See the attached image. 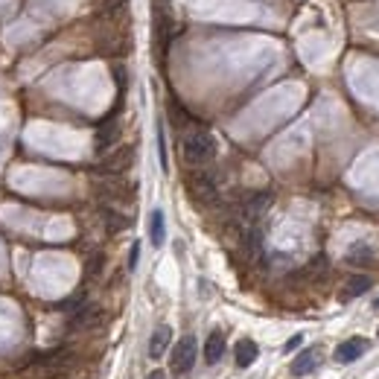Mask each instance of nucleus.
<instances>
[{"instance_id":"4be33fe9","label":"nucleus","mask_w":379,"mask_h":379,"mask_svg":"<svg viewBox=\"0 0 379 379\" xmlns=\"http://www.w3.org/2000/svg\"><path fill=\"white\" fill-rule=\"evenodd\" d=\"M373 310H379V298H376V301H373Z\"/></svg>"},{"instance_id":"aec40b11","label":"nucleus","mask_w":379,"mask_h":379,"mask_svg":"<svg viewBox=\"0 0 379 379\" xmlns=\"http://www.w3.org/2000/svg\"><path fill=\"white\" fill-rule=\"evenodd\" d=\"M301 342H303V336H301V333H298V336H292V339L286 342V350H298V347H301Z\"/></svg>"},{"instance_id":"2eb2a0df","label":"nucleus","mask_w":379,"mask_h":379,"mask_svg":"<svg viewBox=\"0 0 379 379\" xmlns=\"http://www.w3.org/2000/svg\"><path fill=\"white\" fill-rule=\"evenodd\" d=\"M371 289V277L365 274H353L347 283H344V289H342V301H356L359 295H365Z\"/></svg>"},{"instance_id":"4468645a","label":"nucleus","mask_w":379,"mask_h":379,"mask_svg":"<svg viewBox=\"0 0 379 379\" xmlns=\"http://www.w3.org/2000/svg\"><path fill=\"white\" fill-rule=\"evenodd\" d=\"M149 240L155 248L163 245V240H167V219H163L161 210H152L149 213Z\"/></svg>"},{"instance_id":"1a4fd4ad","label":"nucleus","mask_w":379,"mask_h":379,"mask_svg":"<svg viewBox=\"0 0 379 379\" xmlns=\"http://www.w3.org/2000/svg\"><path fill=\"white\" fill-rule=\"evenodd\" d=\"M257 356H260L257 342H251V339H240V342H236V347H233V362H236V368H251V365L257 362Z\"/></svg>"},{"instance_id":"f257e3e1","label":"nucleus","mask_w":379,"mask_h":379,"mask_svg":"<svg viewBox=\"0 0 379 379\" xmlns=\"http://www.w3.org/2000/svg\"><path fill=\"white\" fill-rule=\"evenodd\" d=\"M181 155L190 167H204V163L216 158V140L204 129H193L181 137Z\"/></svg>"},{"instance_id":"ddd939ff","label":"nucleus","mask_w":379,"mask_h":379,"mask_svg":"<svg viewBox=\"0 0 379 379\" xmlns=\"http://www.w3.org/2000/svg\"><path fill=\"white\" fill-rule=\"evenodd\" d=\"M344 263L347 266H371L373 263V248L371 243H353L344 254Z\"/></svg>"},{"instance_id":"f8f14e48","label":"nucleus","mask_w":379,"mask_h":379,"mask_svg":"<svg viewBox=\"0 0 379 379\" xmlns=\"http://www.w3.org/2000/svg\"><path fill=\"white\" fill-rule=\"evenodd\" d=\"M126 9H129V0H103L97 9V18L105 23H117V21H123Z\"/></svg>"},{"instance_id":"423d86ee","label":"nucleus","mask_w":379,"mask_h":379,"mask_svg":"<svg viewBox=\"0 0 379 379\" xmlns=\"http://www.w3.org/2000/svg\"><path fill=\"white\" fill-rule=\"evenodd\" d=\"M368 347H371V342H368L365 336H350L347 342H342V344L336 347V353H333V359H336L339 365H350V362H356V359H362Z\"/></svg>"},{"instance_id":"6ab92c4d","label":"nucleus","mask_w":379,"mask_h":379,"mask_svg":"<svg viewBox=\"0 0 379 379\" xmlns=\"http://www.w3.org/2000/svg\"><path fill=\"white\" fill-rule=\"evenodd\" d=\"M137 260H140V243H134V245H132V251H129V272H134V269H137Z\"/></svg>"},{"instance_id":"9b49d317","label":"nucleus","mask_w":379,"mask_h":379,"mask_svg":"<svg viewBox=\"0 0 379 379\" xmlns=\"http://www.w3.org/2000/svg\"><path fill=\"white\" fill-rule=\"evenodd\" d=\"M225 356V336L219 333V330H213V333L207 336L204 342V362L207 365H219Z\"/></svg>"},{"instance_id":"f03ea898","label":"nucleus","mask_w":379,"mask_h":379,"mask_svg":"<svg viewBox=\"0 0 379 379\" xmlns=\"http://www.w3.org/2000/svg\"><path fill=\"white\" fill-rule=\"evenodd\" d=\"M187 190H190V196H193L196 202H202V204H216L219 202V181H216V175L207 173V170L190 173Z\"/></svg>"},{"instance_id":"6e6552de","label":"nucleus","mask_w":379,"mask_h":379,"mask_svg":"<svg viewBox=\"0 0 379 379\" xmlns=\"http://www.w3.org/2000/svg\"><path fill=\"white\" fill-rule=\"evenodd\" d=\"M103 324V310L100 306H79V313L70 315V327L74 330H91Z\"/></svg>"},{"instance_id":"7ed1b4c3","label":"nucleus","mask_w":379,"mask_h":379,"mask_svg":"<svg viewBox=\"0 0 379 379\" xmlns=\"http://www.w3.org/2000/svg\"><path fill=\"white\" fill-rule=\"evenodd\" d=\"M196 356H199V344L193 336H184L181 342H175V350H173V373L175 376H184L193 371L196 365Z\"/></svg>"},{"instance_id":"a211bd4d","label":"nucleus","mask_w":379,"mask_h":379,"mask_svg":"<svg viewBox=\"0 0 379 379\" xmlns=\"http://www.w3.org/2000/svg\"><path fill=\"white\" fill-rule=\"evenodd\" d=\"M103 263H105V257H103V254H93V257L88 260V269H85V272H88V277H97V274H100V269H103Z\"/></svg>"},{"instance_id":"20e7f679","label":"nucleus","mask_w":379,"mask_h":379,"mask_svg":"<svg viewBox=\"0 0 379 379\" xmlns=\"http://www.w3.org/2000/svg\"><path fill=\"white\" fill-rule=\"evenodd\" d=\"M134 163V146H120V149H114L103 158L100 163V173L108 175V178H117V175H123L129 173V167Z\"/></svg>"},{"instance_id":"dca6fc26","label":"nucleus","mask_w":379,"mask_h":379,"mask_svg":"<svg viewBox=\"0 0 379 379\" xmlns=\"http://www.w3.org/2000/svg\"><path fill=\"white\" fill-rule=\"evenodd\" d=\"M103 222H105V228H108L111 233H120V231H126V228L132 225L129 216H123V213H117V210H111V207L103 210Z\"/></svg>"},{"instance_id":"412c9836","label":"nucleus","mask_w":379,"mask_h":379,"mask_svg":"<svg viewBox=\"0 0 379 379\" xmlns=\"http://www.w3.org/2000/svg\"><path fill=\"white\" fill-rule=\"evenodd\" d=\"M146 379H167V373H163V371H152Z\"/></svg>"},{"instance_id":"39448f33","label":"nucleus","mask_w":379,"mask_h":379,"mask_svg":"<svg viewBox=\"0 0 379 379\" xmlns=\"http://www.w3.org/2000/svg\"><path fill=\"white\" fill-rule=\"evenodd\" d=\"M324 365V350L321 347H306V350H301L298 356L292 359V365H289V371H292V376H310V373H315L318 368Z\"/></svg>"},{"instance_id":"0eeeda50","label":"nucleus","mask_w":379,"mask_h":379,"mask_svg":"<svg viewBox=\"0 0 379 379\" xmlns=\"http://www.w3.org/2000/svg\"><path fill=\"white\" fill-rule=\"evenodd\" d=\"M117 137H120V126L114 123V117H108V120L97 129V134H93V144H97V152H111L114 144H117Z\"/></svg>"},{"instance_id":"f3484780","label":"nucleus","mask_w":379,"mask_h":379,"mask_svg":"<svg viewBox=\"0 0 379 379\" xmlns=\"http://www.w3.org/2000/svg\"><path fill=\"white\" fill-rule=\"evenodd\" d=\"M158 155H161V167L170 170V161H167V137H163V129H158Z\"/></svg>"},{"instance_id":"9d476101","label":"nucleus","mask_w":379,"mask_h":379,"mask_svg":"<svg viewBox=\"0 0 379 379\" xmlns=\"http://www.w3.org/2000/svg\"><path fill=\"white\" fill-rule=\"evenodd\" d=\"M170 342H173V327L161 324L155 333H152V339H149V359H161L163 353H167Z\"/></svg>"}]
</instances>
